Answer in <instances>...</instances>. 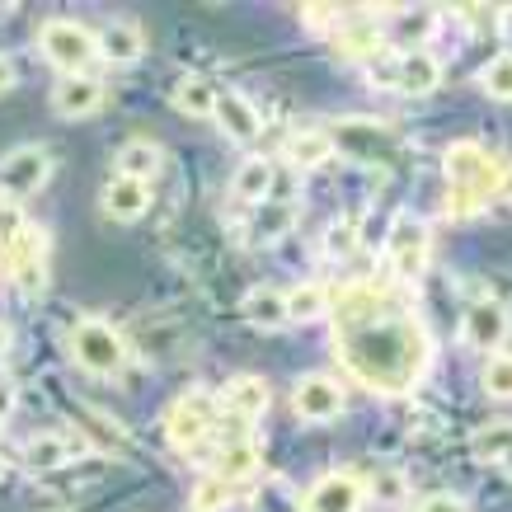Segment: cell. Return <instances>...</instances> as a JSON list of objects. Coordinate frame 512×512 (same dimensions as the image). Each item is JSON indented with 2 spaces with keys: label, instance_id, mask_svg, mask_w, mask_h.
Returning a JSON list of instances; mask_svg holds the SVG:
<instances>
[{
  "label": "cell",
  "instance_id": "obj_1",
  "mask_svg": "<svg viewBox=\"0 0 512 512\" xmlns=\"http://www.w3.org/2000/svg\"><path fill=\"white\" fill-rule=\"evenodd\" d=\"M334 339L343 348V362L376 390H409L433 357L419 320L372 292L367 282L348 287L334 301Z\"/></svg>",
  "mask_w": 512,
  "mask_h": 512
},
{
  "label": "cell",
  "instance_id": "obj_2",
  "mask_svg": "<svg viewBox=\"0 0 512 512\" xmlns=\"http://www.w3.org/2000/svg\"><path fill=\"white\" fill-rule=\"evenodd\" d=\"M38 47L62 76H90V66L99 62V33H90L76 19H43Z\"/></svg>",
  "mask_w": 512,
  "mask_h": 512
},
{
  "label": "cell",
  "instance_id": "obj_3",
  "mask_svg": "<svg viewBox=\"0 0 512 512\" xmlns=\"http://www.w3.org/2000/svg\"><path fill=\"white\" fill-rule=\"evenodd\" d=\"M66 348H71V357H76L90 376H118L127 367V343L109 320H80V325L71 329Z\"/></svg>",
  "mask_w": 512,
  "mask_h": 512
},
{
  "label": "cell",
  "instance_id": "obj_4",
  "mask_svg": "<svg viewBox=\"0 0 512 512\" xmlns=\"http://www.w3.org/2000/svg\"><path fill=\"white\" fill-rule=\"evenodd\" d=\"M212 428H217V400L202 395V390L184 395V400H174L170 414H165V433H170V442L179 451L202 447V442L212 437Z\"/></svg>",
  "mask_w": 512,
  "mask_h": 512
},
{
  "label": "cell",
  "instance_id": "obj_5",
  "mask_svg": "<svg viewBox=\"0 0 512 512\" xmlns=\"http://www.w3.org/2000/svg\"><path fill=\"white\" fill-rule=\"evenodd\" d=\"M47 179H52V156L43 146H15L10 156L0 160V193L10 202L33 198Z\"/></svg>",
  "mask_w": 512,
  "mask_h": 512
},
{
  "label": "cell",
  "instance_id": "obj_6",
  "mask_svg": "<svg viewBox=\"0 0 512 512\" xmlns=\"http://www.w3.org/2000/svg\"><path fill=\"white\" fill-rule=\"evenodd\" d=\"M292 409L301 423H334L343 414V386L325 372L301 376L292 390Z\"/></svg>",
  "mask_w": 512,
  "mask_h": 512
},
{
  "label": "cell",
  "instance_id": "obj_7",
  "mask_svg": "<svg viewBox=\"0 0 512 512\" xmlns=\"http://www.w3.org/2000/svg\"><path fill=\"white\" fill-rule=\"evenodd\" d=\"M5 273L24 287V292H43L47 287V231L43 226H24V235L15 240V249L0 259Z\"/></svg>",
  "mask_w": 512,
  "mask_h": 512
},
{
  "label": "cell",
  "instance_id": "obj_8",
  "mask_svg": "<svg viewBox=\"0 0 512 512\" xmlns=\"http://www.w3.org/2000/svg\"><path fill=\"white\" fill-rule=\"evenodd\" d=\"M442 170H447V184L456 188V193H475L480 198L484 188H494V160L484 156V146H475V141H456V146H447V160H442Z\"/></svg>",
  "mask_w": 512,
  "mask_h": 512
},
{
  "label": "cell",
  "instance_id": "obj_9",
  "mask_svg": "<svg viewBox=\"0 0 512 512\" xmlns=\"http://www.w3.org/2000/svg\"><path fill=\"white\" fill-rule=\"evenodd\" d=\"M428 254H433V235H428V226L414 221V217L395 221V231H390V268H395V278H404V282L423 278Z\"/></svg>",
  "mask_w": 512,
  "mask_h": 512
},
{
  "label": "cell",
  "instance_id": "obj_10",
  "mask_svg": "<svg viewBox=\"0 0 512 512\" xmlns=\"http://www.w3.org/2000/svg\"><path fill=\"white\" fill-rule=\"evenodd\" d=\"M508 329H512V315L503 301H475L466 311V320H461V339H466V348H480V353L494 357L503 348V339H508Z\"/></svg>",
  "mask_w": 512,
  "mask_h": 512
},
{
  "label": "cell",
  "instance_id": "obj_11",
  "mask_svg": "<svg viewBox=\"0 0 512 512\" xmlns=\"http://www.w3.org/2000/svg\"><path fill=\"white\" fill-rule=\"evenodd\" d=\"M329 141L334 146H343L348 156L357 160H386L390 151H395V132H390L386 123H362V118H343L334 132H329Z\"/></svg>",
  "mask_w": 512,
  "mask_h": 512
},
{
  "label": "cell",
  "instance_id": "obj_12",
  "mask_svg": "<svg viewBox=\"0 0 512 512\" xmlns=\"http://www.w3.org/2000/svg\"><path fill=\"white\" fill-rule=\"evenodd\" d=\"M386 80L404 94H433L437 85H442V62H437L433 52H423V47H409V52L395 57V66L386 71Z\"/></svg>",
  "mask_w": 512,
  "mask_h": 512
},
{
  "label": "cell",
  "instance_id": "obj_13",
  "mask_svg": "<svg viewBox=\"0 0 512 512\" xmlns=\"http://www.w3.org/2000/svg\"><path fill=\"white\" fill-rule=\"evenodd\" d=\"M362 498H367V489H362L353 475L334 470V475H320V480L311 484L306 512H362Z\"/></svg>",
  "mask_w": 512,
  "mask_h": 512
},
{
  "label": "cell",
  "instance_id": "obj_14",
  "mask_svg": "<svg viewBox=\"0 0 512 512\" xmlns=\"http://www.w3.org/2000/svg\"><path fill=\"white\" fill-rule=\"evenodd\" d=\"M52 109L62 118H90L104 109V80L99 76H62L52 85Z\"/></svg>",
  "mask_w": 512,
  "mask_h": 512
},
{
  "label": "cell",
  "instance_id": "obj_15",
  "mask_svg": "<svg viewBox=\"0 0 512 512\" xmlns=\"http://www.w3.org/2000/svg\"><path fill=\"white\" fill-rule=\"evenodd\" d=\"M221 123V132L231 141H240V146H249V141H259V132H264V118H259V109L249 104L240 90H217V113H212Z\"/></svg>",
  "mask_w": 512,
  "mask_h": 512
},
{
  "label": "cell",
  "instance_id": "obj_16",
  "mask_svg": "<svg viewBox=\"0 0 512 512\" xmlns=\"http://www.w3.org/2000/svg\"><path fill=\"white\" fill-rule=\"evenodd\" d=\"M141 52H146V33L141 24L132 19H109L104 29H99V57L113 66H132L141 62Z\"/></svg>",
  "mask_w": 512,
  "mask_h": 512
},
{
  "label": "cell",
  "instance_id": "obj_17",
  "mask_svg": "<svg viewBox=\"0 0 512 512\" xmlns=\"http://www.w3.org/2000/svg\"><path fill=\"white\" fill-rule=\"evenodd\" d=\"M104 212L113 221H141L151 212V184H141V179H109L104 184Z\"/></svg>",
  "mask_w": 512,
  "mask_h": 512
},
{
  "label": "cell",
  "instance_id": "obj_18",
  "mask_svg": "<svg viewBox=\"0 0 512 512\" xmlns=\"http://www.w3.org/2000/svg\"><path fill=\"white\" fill-rule=\"evenodd\" d=\"M85 447L80 437H62V433H38V437H29L24 442V470H62L76 451Z\"/></svg>",
  "mask_w": 512,
  "mask_h": 512
},
{
  "label": "cell",
  "instance_id": "obj_19",
  "mask_svg": "<svg viewBox=\"0 0 512 512\" xmlns=\"http://www.w3.org/2000/svg\"><path fill=\"white\" fill-rule=\"evenodd\" d=\"M221 409L231 414V419H259L268 409V386L259 381V376H235V381H226V390H221Z\"/></svg>",
  "mask_w": 512,
  "mask_h": 512
},
{
  "label": "cell",
  "instance_id": "obj_20",
  "mask_svg": "<svg viewBox=\"0 0 512 512\" xmlns=\"http://www.w3.org/2000/svg\"><path fill=\"white\" fill-rule=\"evenodd\" d=\"M273 179H278V165H273V160L249 156L245 165L235 170V179H231V198H240V202H268Z\"/></svg>",
  "mask_w": 512,
  "mask_h": 512
},
{
  "label": "cell",
  "instance_id": "obj_21",
  "mask_svg": "<svg viewBox=\"0 0 512 512\" xmlns=\"http://www.w3.org/2000/svg\"><path fill=\"white\" fill-rule=\"evenodd\" d=\"M113 165H118V179H141V184H151L156 170H160V146L156 141H146V137L127 141L123 151L113 156Z\"/></svg>",
  "mask_w": 512,
  "mask_h": 512
},
{
  "label": "cell",
  "instance_id": "obj_22",
  "mask_svg": "<svg viewBox=\"0 0 512 512\" xmlns=\"http://www.w3.org/2000/svg\"><path fill=\"white\" fill-rule=\"evenodd\" d=\"M174 109L188 118H212L217 113V85L207 76H184L174 85Z\"/></svg>",
  "mask_w": 512,
  "mask_h": 512
},
{
  "label": "cell",
  "instance_id": "obj_23",
  "mask_svg": "<svg viewBox=\"0 0 512 512\" xmlns=\"http://www.w3.org/2000/svg\"><path fill=\"white\" fill-rule=\"evenodd\" d=\"M259 470V447L254 442H226V447L217 451V480H226V484H235V480H249Z\"/></svg>",
  "mask_w": 512,
  "mask_h": 512
},
{
  "label": "cell",
  "instance_id": "obj_24",
  "mask_svg": "<svg viewBox=\"0 0 512 512\" xmlns=\"http://www.w3.org/2000/svg\"><path fill=\"white\" fill-rule=\"evenodd\" d=\"M287 156H292V165H325V160H334V141H329L325 127H306V132H292V141H287Z\"/></svg>",
  "mask_w": 512,
  "mask_h": 512
},
{
  "label": "cell",
  "instance_id": "obj_25",
  "mask_svg": "<svg viewBox=\"0 0 512 512\" xmlns=\"http://www.w3.org/2000/svg\"><path fill=\"white\" fill-rule=\"evenodd\" d=\"M320 315H329V287H320V282H301V287L287 292V320L311 325V320H320Z\"/></svg>",
  "mask_w": 512,
  "mask_h": 512
},
{
  "label": "cell",
  "instance_id": "obj_26",
  "mask_svg": "<svg viewBox=\"0 0 512 512\" xmlns=\"http://www.w3.org/2000/svg\"><path fill=\"white\" fill-rule=\"evenodd\" d=\"M245 315L259 329H282V325H287V292H273V287L249 292L245 296Z\"/></svg>",
  "mask_w": 512,
  "mask_h": 512
},
{
  "label": "cell",
  "instance_id": "obj_27",
  "mask_svg": "<svg viewBox=\"0 0 512 512\" xmlns=\"http://www.w3.org/2000/svg\"><path fill=\"white\" fill-rule=\"evenodd\" d=\"M475 456L489 466H508L512 470V423H489L484 433H475Z\"/></svg>",
  "mask_w": 512,
  "mask_h": 512
},
{
  "label": "cell",
  "instance_id": "obj_28",
  "mask_svg": "<svg viewBox=\"0 0 512 512\" xmlns=\"http://www.w3.org/2000/svg\"><path fill=\"white\" fill-rule=\"evenodd\" d=\"M193 512H226L231 508V484L217 480V475H202L198 484H193V503H188Z\"/></svg>",
  "mask_w": 512,
  "mask_h": 512
},
{
  "label": "cell",
  "instance_id": "obj_29",
  "mask_svg": "<svg viewBox=\"0 0 512 512\" xmlns=\"http://www.w3.org/2000/svg\"><path fill=\"white\" fill-rule=\"evenodd\" d=\"M484 395L512 400V353H494L484 362Z\"/></svg>",
  "mask_w": 512,
  "mask_h": 512
},
{
  "label": "cell",
  "instance_id": "obj_30",
  "mask_svg": "<svg viewBox=\"0 0 512 512\" xmlns=\"http://www.w3.org/2000/svg\"><path fill=\"white\" fill-rule=\"evenodd\" d=\"M339 52L343 57H362V62H372L376 52H381V33L372 24H362V29H343L339 33Z\"/></svg>",
  "mask_w": 512,
  "mask_h": 512
},
{
  "label": "cell",
  "instance_id": "obj_31",
  "mask_svg": "<svg viewBox=\"0 0 512 512\" xmlns=\"http://www.w3.org/2000/svg\"><path fill=\"white\" fill-rule=\"evenodd\" d=\"M480 85H484V94H494V99H512V52H498L494 62L484 66Z\"/></svg>",
  "mask_w": 512,
  "mask_h": 512
},
{
  "label": "cell",
  "instance_id": "obj_32",
  "mask_svg": "<svg viewBox=\"0 0 512 512\" xmlns=\"http://www.w3.org/2000/svg\"><path fill=\"white\" fill-rule=\"evenodd\" d=\"M372 498L376 503H386V508H400L404 498H409V480H404L400 470H376L372 475Z\"/></svg>",
  "mask_w": 512,
  "mask_h": 512
},
{
  "label": "cell",
  "instance_id": "obj_33",
  "mask_svg": "<svg viewBox=\"0 0 512 512\" xmlns=\"http://www.w3.org/2000/svg\"><path fill=\"white\" fill-rule=\"evenodd\" d=\"M353 249H357V231L348 226V221L329 226V235H325V254H329V259H348Z\"/></svg>",
  "mask_w": 512,
  "mask_h": 512
},
{
  "label": "cell",
  "instance_id": "obj_34",
  "mask_svg": "<svg viewBox=\"0 0 512 512\" xmlns=\"http://www.w3.org/2000/svg\"><path fill=\"white\" fill-rule=\"evenodd\" d=\"M259 207H264V202H259ZM287 221H292V207H273V212L264 207V217H254V231L282 235V231H287Z\"/></svg>",
  "mask_w": 512,
  "mask_h": 512
},
{
  "label": "cell",
  "instance_id": "obj_35",
  "mask_svg": "<svg viewBox=\"0 0 512 512\" xmlns=\"http://www.w3.org/2000/svg\"><path fill=\"white\" fill-rule=\"evenodd\" d=\"M419 512H470V508H466V498H456V494H433L419 503Z\"/></svg>",
  "mask_w": 512,
  "mask_h": 512
},
{
  "label": "cell",
  "instance_id": "obj_36",
  "mask_svg": "<svg viewBox=\"0 0 512 512\" xmlns=\"http://www.w3.org/2000/svg\"><path fill=\"white\" fill-rule=\"evenodd\" d=\"M301 10H306V24H339L334 5H301Z\"/></svg>",
  "mask_w": 512,
  "mask_h": 512
},
{
  "label": "cell",
  "instance_id": "obj_37",
  "mask_svg": "<svg viewBox=\"0 0 512 512\" xmlns=\"http://www.w3.org/2000/svg\"><path fill=\"white\" fill-rule=\"evenodd\" d=\"M15 400H19V395H15V386H10V381L0 376V423H5V419H10V414H15Z\"/></svg>",
  "mask_w": 512,
  "mask_h": 512
},
{
  "label": "cell",
  "instance_id": "obj_38",
  "mask_svg": "<svg viewBox=\"0 0 512 512\" xmlns=\"http://www.w3.org/2000/svg\"><path fill=\"white\" fill-rule=\"evenodd\" d=\"M494 198L512 202V165H503V170H498V179H494Z\"/></svg>",
  "mask_w": 512,
  "mask_h": 512
},
{
  "label": "cell",
  "instance_id": "obj_39",
  "mask_svg": "<svg viewBox=\"0 0 512 512\" xmlns=\"http://www.w3.org/2000/svg\"><path fill=\"white\" fill-rule=\"evenodd\" d=\"M5 90H15V62L0 52V94H5Z\"/></svg>",
  "mask_w": 512,
  "mask_h": 512
},
{
  "label": "cell",
  "instance_id": "obj_40",
  "mask_svg": "<svg viewBox=\"0 0 512 512\" xmlns=\"http://www.w3.org/2000/svg\"><path fill=\"white\" fill-rule=\"evenodd\" d=\"M5 348H10V329L0 325V353H5Z\"/></svg>",
  "mask_w": 512,
  "mask_h": 512
}]
</instances>
